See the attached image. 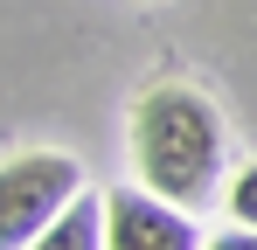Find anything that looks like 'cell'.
Returning <instances> with one entry per match:
<instances>
[{"mask_svg":"<svg viewBox=\"0 0 257 250\" xmlns=\"http://www.w3.org/2000/svg\"><path fill=\"white\" fill-rule=\"evenodd\" d=\"M132 167L139 188L174 208H209L222 195V118L195 83H153L132 104Z\"/></svg>","mask_w":257,"mask_h":250,"instance_id":"6da1fadb","label":"cell"},{"mask_svg":"<svg viewBox=\"0 0 257 250\" xmlns=\"http://www.w3.org/2000/svg\"><path fill=\"white\" fill-rule=\"evenodd\" d=\"M77 195H84V167L70 153H14V160H0V250H28Z\"/></svg>","mask_w":257,"mask_h":250,"instance_id":"7a4b0ae2","label":"cell"},{"mask_svg":"<svg viewBox=\"0 0 257 250\" xmlns=\"http://www.w3.org/2000/svg\"><path fill=\"white\" fill-rule=\"evenodd\" d=\"M104 250H202V229L188 208H174L153 188H111L104 195Z\"/></svg>","mask_w":257,"mask_h":250,"instance_id":"3957f363","label":"cell"},{"mask_svg":"<svg viewBox=\"0 0 257 250\" xmlns=\"http://www.w3.org/2000/svg\"><path fill=\"white\" fill-rule=\"evenodd\" d=\"M28 250H104V195H90V188H84V195L63 208Z\"/></svg>","mask_w":257,"mask_h":250,"instance_id":"277c9868","label":"cell"},{"mask_svg":"<svg viewBox=\"0 0 257 250\" xmlns=\"http://www.w3.org/2000/svg\"><path fill=\"white\" fill-rule=\"evenodd\" d=\"M222 202H229V215H236L243 229H257V160L229 174V195H222Z\"/></svg>","mask_w":257,"mask_h":250,"instance_id":"5b68a950","label":"cell"},{"mask_svg":"<svg viewBox=\"0 0 257 250\" xmlns=\"http://www.w3.org/2000/svg\"><path fill=\"white\" fill-rule=\"evenodd\" d=\"M202 250H257V229H222V236H209Z\"/></svg>","mask_w":257,"mask_h":250,"instance_id":"8992f818","label":"cell"}]
</instances>
